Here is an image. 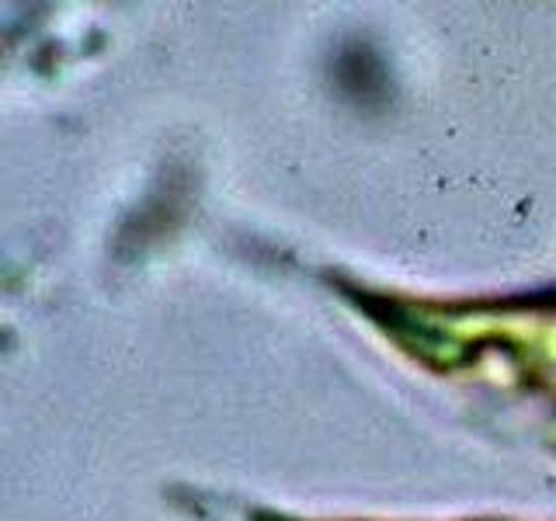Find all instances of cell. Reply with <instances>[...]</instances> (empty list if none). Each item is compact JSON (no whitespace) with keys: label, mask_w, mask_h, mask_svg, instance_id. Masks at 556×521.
<instances>
[{"label":"cell","mask_w":556,"mask_h":521,"mask_svg":"<svg viewBox=\"0 0 556 521\" xmlns=\"http://www.w3.org/2000/svg\"><path fill=\"white\" fill-rule=\"evenodd\" d=\"M330 285L382 341L434 376L556 396V289L439 300L344 278Z\"/></svg>","instance_id":"obj_1"},{"label":"cell","mask_w":556,"mask_h":521,"mask_svg":"<svg viewBox=\"0 0 556 521\" xmlns=\"http://www.w3.org/2000/svg\"><path fill=\"white\" fill-rule=\"evenodd\" d=\"M248 521H372V518H309V514H292V511H251ZM466 521H511V518H466Z\"/></svg>","instance_id":"obj_2"},{"label":"cell","mask_w":556,"mask_h":521,"mask_svg":"<svg viewBox=\"0 0 556 521\" xmlns=\"http://www.w3.org/2000/svg\"><path fill=\"white\" fill-rule=\"evenodd\" d=\"M546 442L556 448V421H553V424H549V431H546Z\"/></svg>","instance_id":"obj_3"}]
</instances>
